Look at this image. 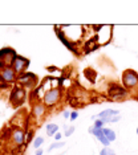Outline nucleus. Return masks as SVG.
<instances>
[{"label":"nucleus","instance_id":"nucleus-1","mask_svg":"<svg viewBox=\"0 0 138 155\" xmlns=\"http://www.w3.org/2000/svg\"><path fill=\"white\" fill-rule=\"evenodd\" d=\"M122 86L127 91L138 90V73L133 69H126L122 73Z\"/></svg>","mask_w":138,"mask_h":155},{"label":"nucleus","instance_id":"nucleus-2","mask_svg":"<svg viewBox=\"0 0 138 155\" xmlns=\"http://www.w3.org/2000/svg\"><path fill=\"white\" fill-rule=\"evenodd\" d=\"M16 82L19 84L20 87L23 89H36L37 87V77L35 73H31V72H25L23 74H19L17 76V80Z\"/></svg>","mask_w":138,"mask_h":155},{"label":"nucleus","instance_id":"nucleus-3","mask_svg":"<svg viewBox=\"0 0 138 155\" xmlns=\"http://www.w3.org/2000/svg\"><path fill=\"white\" fill-rule=\"evenodd\" d=\"M61 97H62V89L61 87H53V89H51L49 91L45 93L44 98H42V104H44L48 109L55 107L56 105L60 102Z\"/></svg>","mask_w":138,"mask_h":155},{"label":"nucleus","instance_id":"nucleus-4","mask_svg":"<svg viewBox=\"0 0 138 155\" xmlns=\"http://www.w3.org/2000/svg\"><path fill=\"white\" fill-rule=\"evenodd\" d=\"M108 96L113 101H121V100H126L127 96H129V91H127L122 85L113 84L108 90Z\"/></svg>","mask_w":138,"mask_h":155},{"label":"nucleus","instance_id":"nucleus-5","mask_svg":"<svg viewBox=\"0 0 138 155\" xmlns=\"http://www.w3.org/2000/svg\"><path fill=\"white\" fill-rule=\"evenodd\" d=\"M16 56H17V53L12 48L0 49V69L12 65V62H13V60H15Z\"/></svg>","mask_w":138,"mask_h":155},{"label":"nucleus","instance_id":"nucleus-6","mask_svg":"<svg viewBox=\"0 0 138 155\" xmlns=\"http://www.w3.org/2000/svg\"><path fill=\"white\" fill-rule=\"evenodd\" d=\"M47 106L42 104V101H35L32 104V109H31V117L35 121H42L47 115Z\"/></svg>","mask_w":138,"mask_h":155},{"label":"nucleus","instance_id":"nucleus-7","mask_svg":"<svg viewBox=\"0 0 138 155\" xmlns=\"http://www.w3.org/2000/svg\"><path fill=\"white\" fill-rule=\"evenodd\" d=\"M28 66H29V60L25 58V57H23V56H20V54H17L15 57V60H13L11 68L15 70L16 74L19 76V74H23V73L27 72Z\"/></svg>","mask_w":138,"mask_h":155},{"label":"nucleus","instance_id":"nucleus-8","mask_svg":"<svg viewBox=\"0 0 138 155\" xmlns=\"http://www.w3.org/2000/svg\"><path fill=\"white\" fill-rule=\"evenodd\" d=\"M25 89H23V87L20 86H16L13 87L12 91H11V96H9V101L12 105H15V106H19V105L24 104V101H25Z\"/></svg>","mask_w":138,"mask_h":155},{"label":"nucleus","instance_id":"nucleus-9","mask_svg":"<svg viewBox=\"0 0 138 155\" xmlns=\"http://www.w3.org/2000/svg\"><path fill=\"white\" fill-rule=\"evenodd\" d=\"M17 80V74L11 66H5V68L0 69V82L4 84H13Z\"/></svg>","mask_w":138,"mask_h":155},{"label":"nucleus","instance_id":"nucleus-10","mask_svg":"<svg viewBox=\"0 0 138 155\" xmlns=\"http://www.w3.org/2000/svg\"><path fill=\"white\" fill-rule=\"evenodd\" d=\"M9 139L17 147L24 146L25 144V131L20 127H15L9 134Z\"/></svg>","mask_w":138,"mask_h":155},{"label":"nucleus","instance_id":"nucleus-11","mask_svg":"<svg viewBox=\"0 0 138 155\" xmlns=\"http://www.w3.org/2000/svg\"><path fill=\"white\" fill-rule=\"evenodd\" d=\"M90 134H93V135L96 137V139L100 142L104 147H109L110 146V142H109V139L105 137L104 131H102V129H96V127H89V130H88Z\"/></svg>","mask_w":138,"mask_h":155},{"label":"nucleus","instance_id":"nucleus-12","mask_svg":"<svg viewBox=\"0 0 138 155\" xmlns=\"http://www.w3.org/2000/svg\"><path fill=\"white\" fill-rule=\"evenodd\" d=\"M116 115H119V110H117V109H105V110H102L97 114V119H101L105 123H109L110 119Z\"/></svg>","mask_w":138,"mask_h":155},{"label":"nucleus","instance_id":"nucleus-13","mask_svg":"<svg viewBox=\"0 0 138 155\" xmlns=\"http://www.w3.org/2000/svg\"><path fill=\"white\" fill-rule=\"evenodd\" d=\"M102 131H104V134H105V137L109 139V142H114V140L117 139V134H116V131L113 129H109V127H104L102 129Z\"/></svg>","mask_w":138,"mask_h":155},{"label":"nucleus","instance_id":"nucleus-14","mask_svg":"<svg viewBox=\"0 0 138 155\" xmlns=\"http://www.w3.org/2000/svg\"><path fill=\"white\" fill-rule=\"evenodd\" d=\"M45 131H47L48 137H55V134L59 133V125H56V123H48L45 126Z\"/></svg>","mask_w":138,"mask_h":155},{"label":"nucleus","instance_id":"nucleus-15","mask_svg":"<svg viewBox=\"0 0 138 155\" xmlns=\"http://www.w3.org/2000/svg\"><path fill=\"white\" fill-rule=\"evenodd\" d=\"M85 76H86V78L90 81V82H94V78H96V76H97V73L94 72L93 69H85Z\"/></svg>","mask_w":138,"mask_h":155},{"label":"nucleus","instance_id":"nucleus-16","mask_svg":"<svg viewBox=\"0 0 138 155\" xmlns=\"http://www.w3.org/2000/svg\"><path fill=\"white\" fill-rule=\"evenodd\" d=\"M42 143H44V138H42V137H35L33 142H32V144H33V147H35L36 150H37V149H41Z\"/></svg>","mask_w":138,"mask_h":155},{"label":"nucleus","instance_id":"nucleus-17","mask_svg":"<svg viewBox=\"0 0 138 155\" xmlns=\"http://www.w3.org/2000/svg\"><path fill=\"white\" fill-rule=\"evenodd\" d=\"M64 146H65V142H62V140H60V142H53L51 146H49L48 153H51V151L56 150V149H60V147H64Z\"/></svg>","mask_w":138,"mask_h":155},{"label":"nucleus","instance_id":"nucleus-18","mask_svg":"<svg viewBox=\"0 0 138 155\" xmlns=\"http://www.w3.org/2000/svg\"><path fill=\"white\" fill-rule=\"evenodd\" d=\"M35 133H33V130H27L25 131V144H28L32 140L33 142V139H35Z\"/></svg>","mask_w":138,"mask_h":155},{"label":"nucleus","instance_id":"nucleus-19","mask_svg":"<svg viewBox=\"0 0 138 155\" xmlns=\"http://www.w3.org/2000/svg\"><path fill=\"white\" fill-rule=\"evenodd\" d=\"M100 155H116V153L110 147H104V149L100 151Z\"/></svg>","mask_w":138,"mask_h":155},{"label":"nucleus","instance_id":"nucleus-20","mask_svg":"<svg viewBox=\"0 0 138 155\" xmlns=\"http://www.w3.org/2000/svg\"><path fill=\"white\" fill-rule=\"evenodd\" d=\"M74 131H76V127H74V126H68V127L64 130L62 134H64V137H70Z\"/></svg>","mask_w":138,"mask_h":155},{"label":"nucleus","instance_id":"nucleus-21","mask_svg":"<svg viewBox=\"0 0 138 155\" xmlns=\"http://www.w3.org/2000/svg\"><path fill=\"white\" fill-rule=\"evenodd\" d=\"M104 126H105V122L101 121V119H96V121H94L93 127H96V129H104Z\"/></svg>","mask_w":138,"mask_h":155},{"label":"nucleus","instance_id":"nucleus-22","mask_svg":"<svg viewBox=\"0 0 138 155\" xmlns=\"http://www.w3.org/2000/svg\"><path fill=\"white\" fill-rule=\"evenodd\" d=\"M77 118H79V111H77V110H72V111H70V118H69V121H70V122H74Z\"/></svg>","mask_w":138,"mask_h":155},{"label":"nucleus","instance_id":"nucleus-23","mask_svg":"<svg viewBox=\"0 0 138 155\" xmlns=\"http://www.w3.org/2000/svg\"><path fill=\"white\" fill-rule=\"evenodd\" d=\"M62 137H64V134H61V133H56L55 134V137H53V138H55V142H60V140L62 139Z\"/></svg>","mask_w":138,"mask_h":155},{"label":"nucleus","instance_id":"nucleus-24","mask_svg":"<svg viewBox=\"0 0 138 155\" xmlns=\"http://www.w3.org/2000/svg\"><path fill=\"white\" fill-rule=\"evenodd\" d=\"M62 118H64V119H69V118H70V111H69V110H65V111H64V113H62Z\"/></svg>","mask_w":138,"mask_h":155},{"label":"nucleus","instance_id":"nucleus-25","mask_svg":"<svg viewBox=\"0 0 138 155\" xmlns=\"http://www.w3.org/2000/svg\"><path fill=\"white\" fill-rule=\"evenodd\" d=\"M42 154H44V150L42 149H37L36 153H35V155H42Z\"/></svg>","mask_w":138,"mask_h":155},{"label":"nucleus","instance_id":"nucleus-26","mask_svg":"<svg viewBox=\"0 0 138 155\" xmlns=\"http://www.w3.org/2000/svg\"><path fill=\"white\" fill-rule=\"evenodd\" d=\"M49 72H56V70H57V68H55V66H49V68H47Z\"/></svg>","mask_w":138,"mask_h":155},{"label":"nucleus","instance_id":"nucleus-27","mask_svg":"<svg viewBox=\"0 0 138 155\" xmlns=\"http://www.w3.org/2000/svg\"><path fill=\"white\" fill-rule=\"evenodd\" d=\"M136 133H137V135H138V126H137V129H136Z\"/></svg>","mask_w":138,"mask_h":155},{"label":"nucleus","instance_id":"nucleus-28","mask_svg":"<svg viewBox=\"0 0 138 155\" xmlns=\"http://www.w3.org/2000/svg\"><path fill=\"white\" fill-rule=\"evenodd\" d=\"M116 155H117V154H116Z\"/></svg>","mask_w":138,"mask_h":155}]
</instances>
